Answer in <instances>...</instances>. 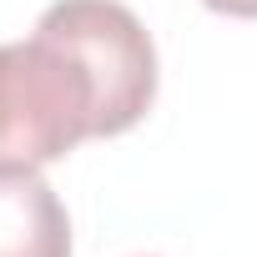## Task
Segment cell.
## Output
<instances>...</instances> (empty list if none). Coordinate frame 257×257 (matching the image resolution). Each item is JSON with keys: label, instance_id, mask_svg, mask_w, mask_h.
Instances as JSON below:
<instances>
[{"label": "cell", "instance_id": "6da1fadb", "mask_svg": "<svg viewBox=\"0 0 257 257\" xmlns=\"http://www.w3.org/2000/svg\"><path fill=\"white\" fill-rule=\"evenodd\" d=\"M101 137V81L91 61L36 21L31 41L0 46V162L46 167Z\"/></svg>", "mask_w": 257, "mask_h": 257}, {"label": "cell", "instance_id": "7a4b0ae2", "mask_svg": "<svg viewBox=\"0 0 257 257\" xmlns=\"http://www.w3.org/2000/svg\"><path fill=\"white\" fill-rule=\"evenodd\" d=\"M41 26L66 36L101 81V137H121L157 101V46L121 0H56Z\"/></svg>", "mask_w": 257, "mask_h": 257}, {"label": "cell", "instance_id": "3957f363", "mask_svg": "<svg viewBox=\"0 0 257 257\" xmlns=\"http://www.w3.org/2000/svg\"><path fill=\"white\" fill-rule=\"evenodd\" d=\"M0 257H71V217L36 167L0 162Z\"/></svg>", "mask_w": 257, "mask_h": 257}, {"label": "cell", "instance_id": "277c9868", "mask_svg": "<svg viewBox=\"0 0 257 257\" xmlns=\"http://www.w3.org/2000/svg\"><path fill=\"white\" fill-rule=\"evenodd\" d=\"M202 6L217 16H232V21H257V0H202Z\"/></svg>", "mask_w": 257, "mask_h": 257}]
</instances>
